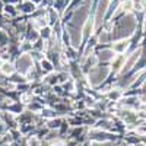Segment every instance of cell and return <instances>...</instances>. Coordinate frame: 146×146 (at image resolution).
I'll use <instances>...</instances> for the list:
<instances>
[{
	"instance_id": "6da1fadb",
	"label": "cell",
	"mask_w": 146,
	"mask_h": 146,
	"mask_svg": "<svg viewBox=\"0 0 146 146\" xmlns=\"http://www.w3.org/2000/svg\"><path fill=\"white\" fill-rule=\"evenodd\" d=\"M18 69H19V72L21 73H27L31 67H32V62H31V58L28 57V56H23V57H21L19 58V62H18Z\"/></svg>"
},
{
	"instance_id": "7a4b0ae2",
	"label": "cell",
	"mask_w": 146,
	"mask_h": 146,
	"mask_svg": "<svg viewBox=\"0 0 146 146\" xmlns=\"http://www.w3.org/2000/svg\"><path fill=\"white\" fill-rule=\"evenodd\" d=\"M13 66H12L10 63H3L2 64V72L5 73V75H12V73H13Z\"/></svg>"
},
{
	"instance_id": "3957f363",
	"label": "cell",
	"mask_w": 146,
	"mask_h": 146,
	"mask_svg": "<svg viewBox=\"0 0 146 146\" xmlns=\"http://www.w3.org/2000/svg\"><path fill=\"white\" fill-rule=\"evenodd\" d=\"M42 69H44L45 72H50V70H51V64L48 63V62H42Z\"/></svg>"
},
{
	"instance_id": "277c9868",
	"label": "cell",
	"mask_w": 146,
	"mask_h": 146,
	"mask_svg": "<svg viewBox=\"0 0 146 146\" xmlns=\"http://www.w3.org/2000/svg\"><path fill=\"white\" fill-rule=\"evenodd\" d=\"M92 146H107V145H101V143H94Z\"/></svg>"
}]
</instances>
